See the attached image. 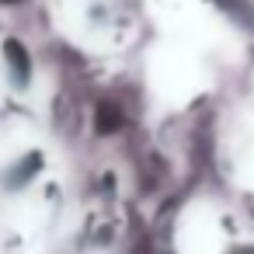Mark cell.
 Here are the masks:
<instances>
[{
	"label": "cell",
	"instance_id": "1",
	"mask_svg": "<svg viewBox=\"0 0 254 254\" xmlns=\"http://www.w3.org/2000/svg\"><path fill=\"white\" fill-rule=\"evenodd\" d=\"M46 171V153L39 146L18 150L11 160H0V195L4 198H18L25 195Z\"/></svg>",
	"mask_w": 254,
	"mask_h": 254
},
{
	"label": "cell",
	"instance_id": "2",
	"mask_svg": "<svg viewBox=\"0 0 254 254\" xmlns=\"http://www.w3.org/2000/svg\"><path fill=\"white\" fill-rule=\"evenodd\" d=\"M4 73H7V84L14 91H25L32 84V77H35V60L18 39L4 42Z\"/></svg>",
	"mask_w": 254,
	"mask_h": 254
}]
</instances>
